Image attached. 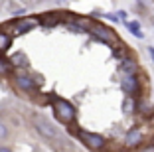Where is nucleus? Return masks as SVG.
<instances>
[{"mask_svg":"<svg viewBox=\"0 0 154 152\" xmlns=\"http://www.w3.org/2000/svg\"><path fill=\"white\" fill-rule=\"evenodd\" d=\"M91 32H93V34H95L97 38H101L103 42H113V40H115V36L111 34L109 30H107V28H103V26H95V28H91Z\"/></svg>","mask_w":154,"mask_h":152,"instance_id":"6","label":"nucleus"},{"mask_svg":"<svg viewBox=\"0 0 154 152\" xmlns=\"http://www.w3.org/2000/svg\"><path fill=\"white\" fill-rule=\"evenodd\" d=\"M127 28L131 30V34H134L136 38H144V34H142L140 24H138V22H127Z\"/></svg>","mask_w":154,"mask_h":152,"instance_id":"10","label":"nucleus"},{"mask_svg":"<svg viewBox=\"0 0 154 152\" xmlns=\"http://www.w3.org/2000/svg\"><path fill=\"white\" fill-rule=\"evenodd\" d=\"M148 51H150V55H152V59H154V48H148Z\"/></svg>","mask_w":154,"mask_h":152,"instance_id":"14","label":"nucleus"},{"mask_svg":"<svg viewBox=\"0 0 154 152\" xmlns=\"http://www.w3.org/2000/svg\"><path fill=\"white\" fill-rule=\"evenodd\" d=\"M6 136H8V129H6L4 123H0V140H4Z\"/></svg>","mask_w":154,"mask_h":152,"instance_id":"13","label":"nucleus"},{"mask_svg":"<svg viewBox=\"0 0 154 152\" xmlns=\"http://www.w3.org/2000/svg\"><path fill=\"white\" fill-rule=\"evenodd\" d=\"M54 115L59 123L69 125V123L75 121V107L69 101H65V99H55L54 101Z\"/></svg>","mask_w":154,"mask_h":152,"instance_id":"1","label":"nucleus"},{"mask_svg":"<svg viewBox=\"0 0 154 152\" xmlns=\"http://www.w3.org/2000/svg\"><path fill=\"white\" fill-rule=\"evenodd\" d=\"M121 87L127 95H132L134 91H138V79H136V73H122V81Z\"/></svg>","mask_w":154,"mask_h":152,"instance_id":"5","label":"nucleus"},{"mask_svg":"<svg viewBox=\"0 0 154 152\" xmlns=\"http://www.w3.org/2000/svg\"><path fill=\"white\" fill-rule=\"evenodd\" d=\"M14 81H16V85H18L22 91H26V93H38V85H36V81H34L30 75H26V73H22V71L16 73Z\"/></svg>","mask_w":154,"mask_h":152,"instance_id":"4","label":"nucleus"},{"mask_svg":"<svg viewBox=\"0 0 154 152\" xmlns=\"http://www.w3.org/2000/svg\"><path fill=\"white\" fill-rule=\"evenodd\" d=\"M79 138L91 148V150H97V148H103L105 146V138L101 134H95V132H87V130H81L79 132Z\"/></svg>","mask_w":154,"mask_h":152,"instance_id":"3","label":"nucleus"},{"mask_svg":"<svg viewBox=\"0 0 154 152\" xmlns=\"http://www.w3.org/2000/svg\"><path fill=\"white\" fill-rule=\"evenodd\" d=\"M132 109H134V101H132V97H128L125 101V113H132Z\"/></svg>","mask_w":154,"mask_h":152,"instance_id":"12","label":"nucleus"},{"mask_svg":"<svg viewBox=\"0 0 154 152\" xmlns=\"http://www.w3.org/2000/svg\"><path fill=\"white\" fill-rule=\"evenodd\" d=\"M140 140H142V132L138 129L128 130V134H127V146H136Z\"/></svg>","mask_w":154,"mask_h":152,"instance_id":"7","label":"nucleus"},{"mask_svg":"<svg viewBox=\"0 0 154 152\" xmlns=\"http://www.w3.org/2000/svg\"><path fill=\"white\" fill-rule=\"evenodd\" d=\"M34 126H36V130L44 136V138H48V140H54L55 136H57L55 126L51 125L50 121H45L44 116H36V119H34Z\"/></svg>","mask_w":154,"mask_h":152,"instance_id":"2","label":"nucleus"},{"mask_svg":"<svg viewBox=\"0 0 154 152\" xmlns=\"http://www.w3.org/2000/svg\"><path fill=\"white\" fill-rule=\"evenodd\" d=\"M10 44H12V36L8 32H0V54H4L10 48Z\"/></svg>","mask_w":154,"mask_h":152,"instance_id":"8","label":"nucleus"},{"mask_svg":"<svg viewBox=\"0 0 154 152\" xmlns=\"http://www.w3.org/2000/svg\"><path fill=\"white\" fill-rule=\"evenodd\" d=\"M121 71L122 73H136V63L132 61V59H122Z\"/></svg>","mask_w":154,"mask_h":152,"instance_id":"9","label":"nucleus"},{"mask_svg":"<svg viewBox=\"0 0 154 152\" xmlns=\"http://www.w3.org/2000/svg\"><path fill=\"white\" fill-rule=\"evenodd\" d=\"M10 61H12L14 67H28V61H26V57H24L22 54H16Z\"/></svg>","mask_w":154,"mask_h":152,"instance_id":"11","label":"nucleus"}]
</instances>
